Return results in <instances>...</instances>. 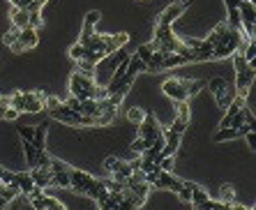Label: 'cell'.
I'll return each instance as SVG.
<instances>
[{
  "mask_svg": "<svg viewBox=\"0 0 256 210\" xmlns=\"http://www.w3.org/2000/svg\"><path fill=\"white\" fill-rule=\"evenodd\" d=\"M9 21H12V28L23 30V28H28V12L26 9H16V7H12V9H9Z\"/></svg>",
  "mask_w": 256,
  "mask_h": 210,
  "instance_id": "obj_17",
  "label": "cell"
},
{
  "mask_svg": "<svg viewBox=\"0 0 256 210\" xmlns=\"http://www.w3.org/2000/svg\"><path fill=\"white\" fill-rule=\"evenodd\" d=\"M236 97H238V93H236V86H233V83H229V81L224 83V88L219 90V93H215L217 106H219V108H224V111L229 108V104L233 102Z\"/></svg>",
  "mask_w": 256,
  "mask_h": 210,
  "instance_id": "obj_10",
  "label": "cell"
},
{
  "mask_svg": "<svg viewBox=\"0 0 256 210\" xmlns=\"http://www.w3.org/2000/svg\"><path fill=\"white\" fill-rule=\"evenodd\" d=\"M44 210H67V208H65V204H60L58 199L47 197V206H44Z\"/></svg>",
  "mask_w": 256,
  "mask_h": 210,
  "instance_id": "obj_35",
  "label": "cell"
},
{
  "mask_svg": "<svg viewBox=\"0 0 256 210\" xmlns=\"http://www.w3.org/2000/svg\"><path fill=\"white\" fill-rule=\"evenodd\" d=\"M93 35H95V26H93V23H86V21H83V30H81V37H79V44H86V42L90 40Z\"/></svg>",
  "mask_w": 256,
  "mask_h": 210,
  "instance_id": "obj_31",
  "label": "cell"
},
{
  "mask_svg": "<svg viewBox=\"0 0 256 210\" xmlns=\"http://www.w3.org/2000/svg\"><path fill=\"white\" fill-rule=\"evenodd\" d=\"M60 100H58V97H47V100H44V108H47V111H53L55 106H60Z\"/></svg>",
  "mask_w": 256,
  "mask_h": 210,
  "instance_id": "obj_41",
  "label": "cell"
},
{
  "mask_svg": "<svg viewBox=\"0 0 256 210\" xmlns=\"http://www.w3.org/2000/svg\"><path fill=\"white\" fill-rule=\"evenodd\" d=\"M238 2H254V0H238Z\"/></svg>",
  "mask_w": 256,
  "mask_h": 210,
  "instance_id": "obj_52",
  "label": "cell"
},
{
  "mask_svg": "<svg viewBox=\"0 0 256 210\" xmlns=\"http://www.w3.org/2000/svg\"><path fill=\"white\" fill-rule=\"evenodd\" d=\"M69 169H60V171H51V187H60V190H69Z\"/></svg>",
  "mask_w": 256,
  "mask_h": 210,
  "instance_id": "obj_16",
  "label": "cell"
},
{
  "mask_svg": "<svg viewBox=\"0 0 256 210\" xmlns=\"http://www.w3.org/2000/svg\"><path fill=\"white\" fill-rule=\"evenodd\" d=\"M7 108H9V106H0V120H5V111H7Z\"/></svg>",
  "mask_w": 256,
  "mask_h": 210,
  "instance_id": "obj_50",
  "label": "cell"
},
{
  "mask_svg": "<svg viewBox=\"0 0 256 210\" xmlns=\"http://www.w3.org/2000/svg\"><path fill=\"white\" fill-rule=\"evenodd\" d=\"M12 51H14V53H23V47H21L19 42H14V44H12Z\"/></svg>",
  "mask_w": 256,
  "mask_h": 210,
  "instance_id": "obj_48",
  "label": "cell"
},
{
  "mask_svg": "<svg viewBox=\"0 0 256 210\" xmlns=\"http://www.w3.org/2000/svg\"><path fill=\"white\" fill-rule=\"evenodd\" d=\"M95 183H97V178H93L86 171L69 169V190H74L76 194H88V192L93 190Z\"/></svg>",
  "mask_w": 256,
  "mask_h": 210,
  "instance_id": "obj_4",
  "label": "cell"
},
{
  "mask_svg": "<svg viewBox=\"0 0 256 210\" xmlns=\"http://www.w3.org/2000/svg\"><path fill=\"white\" fill-rule=\"evenodd\" d=\"M224 83H226V79H222V76H217V79L208 81V88L212 90V93H219V90L224 88Z\"/></svg>",
  "mask_w": 256,
  "mask_h": 210,
  "instance_id": "obj_38",
  "label": "cell"
},
{
  "mask_svg": "<svg viewBox=\"0 0 256 210\" xmlns=\"http://www.w3.org/2000/svg\"><path fill=\"white\" fill-rule=\"evenodd\" d=\"M47 134H49V122L44 120L42 125L35 127V134H33V139H30L35 150H47Z\"/></svg>",
  "mask_w": 256,
  "mask_h": 210,
  "instance_id": "obj_13",
  "label": "cell"
},
{
  "mask_svg": "<svg viewBox=\"0 0 256 210\" xmlns=\"http://www.w3.org/2000/svg\"><path fill=\"white\" fill-rule=\"evenodd\" d=\"M245 139H247V146H250V150H256V134H254V132L245 134Z\"/></svg>",
  "mask_w": 256,
  "mask_h": 210,
  "instance_id": "obj_46",
  "label": "cell"
},
{
  "mask_svg": "<svg viewBox=\"0 0 256 210\" xmlns=\"http://www.w3.org/2000/svg\"><path fill=\"white\" fill-rule=\"evenodd\" d=\"M178 65H187V60H185L180 53H164V58L159 60V65L155 67L153 74H157V72H166V69H173V67H178Z\"/></svg>",
  "mask_w": 256,
  "mask_h": 210,
  "instance_id": "obj_11",
  "label": "cell"
},
{
  "mask_svg": "<svg viewBox=\"0 0 256 210\" xmlns=\"http://www.w3.org/2000/svg\"><path fill=\"white\" fill-rule=\"evenodd\" d=\"M100 19H102L100 9H90V12L86 14V23H93V26H95V23H97V21H100Z\"/></svg>",
  "mask_w": 256,
  "mask_h": 210,
  "instance_id": "obj_40",
  "label": "cell"
},
{
  "mask_svg": "<svg viewBox=\"0 0 256 210\" xmlns=\"http://www.w3.org/2000/svg\"><path fill=\"white\" fill-rule=\"evenodd\" d=\"M194 210H231L229 204H222V201H217V199H205L201 204H192Z\"/></svg>",
  "mask_w": 256,
  "mask_h": 210,
  "instance_id": "obj_18",
  "label": "cell"
},
{
  "mask_svg": "<svg viewBox=\"0 0 256 210\" xmlns=\"http://www.w3.org/2000/svg\"><path fill=\"white\" fill-rule=\"evenodd\" d=\"M224 5H226V12H236L240 2L238 0H224Z\"/></svg>",
  "mask_w": 256,
  "mask_h": 210,
  "instance_id": "obj_47",
  "label": "cell"
},
{
  "mask_svg": "<svg viewBox=\"0 0 256 210\" xmlns=\"http://www.w3.org/2000/svg\"><path fill=\"white\" fill-rule=\"evenodd\" d=\"M175 120L189 125V102H178L175 104Z\"/></svg>",
  "mask_w": 256,
  "mask_h": 210,
  "instance_id": "obj_24",
  "label": "cell"
},
{
  "mask_svg": "<svg viewBox=\"0 0 256 210\" xmlns=\"http://www.w3.org/2000/svg\"><path fill=\"white\" fill-rule=\"evenodd\" d=\"M100 210H111V208H100Z\"/></svg>",
  "mask_w": 256,
  "mask_h": 210,
  "instance_id": "obj_54",
  "label": "cell"
},
{
  "mask_svg": "<svg viewBox=\"0 0 256 210\" xmlns=\"http://www.w3.org/2000/svg\"><path fill=\"white\" fill-rule=\"evenodd\" d=\"M157 166H159V171H164V173H173V157H162L159 155Z\"/></svg>",
  "mask_w": 256,
  "mask_h": 210,
  "instance_id": "obj_30",
  "label": "cell"
},
{
  "mask_svg": "<svg viewBox=\"0 0 256 210\" xmlns=\"http://www.w3.org/2000/svg\"><path fill=\"white\" fill-rule=\"evenodd\" d=\"M0 185H14V173L12 171H2V178H0Z\"/></svg>",
  "mask_w": 256,
  "mask_h": 210,
  "instance_id": "obj_44",
  "label": "cell"
},
{
  "mask_svg": "<svg viewBox=\"0 0 256 210\" xmlns=\"http://www.w3.org/2000/svg\"><path fill=\"white\" fill-rule=\"evenodd\" d=\"M132 150H134V153H139V155H141V153H146V150H148V143L143 141V139H139V136H136L134 141H132Z\"/></svg>",
  "mask_w": 256,
  "mask_h": 210,
  "instance_id": "obj_37",
  "label": "cell"
},
{
  "mask_svg": "<svg viewBox=\"0 0 256 210\" xmlns=\"http://www.w3.org/2000/svg\"><path fill=\"white\" fill-rule=\"evenodd\" d=\"M30 2H33V0H9V5L12 7H16V9H26V12H28V7H30Z\"/></svg>",
  "mask_w": 256,
  "mask_h": 210,
  "instance_id": "obj_43",
  "label": "cell"
},
{
  "mask_svg": "<svg viewBox=\"0 0 256 210\" xmlns=\"http://www.w3.org/2000/svg\"><path fill=\"white\" fill-rule=\"evenodd\" d=\"M187 185H189V192H192V204H201V201L210 199V197H208V192L203 190L201 185L192 183V180H187Z\"/></svg>",
  "mask_w": 256,
  "mask_h": 210,
  "instance_id": "obj_21",
  "label": "cell"
},
{
  "mask_svg": "<svg viewBox=\"0 0 256 210\" xmlns=\"http://www.w3.org/2000/svg\"><path fill=\"white\" fill-rule=\"evenodd\" d=\"M9 106L16 108L19 113H23V97H21V90H16V93L9 97Z\"/></svg>",
  "mask_w": 256,
  "mask_h": 210,
  "instance_id": "obj_33",
  "label": "cell"
},
{
  "mask_svg": "<svg viewBox=\"0 0 256 210\" xmlns=\"http://www.w3.org/2000/svg\"><path fill=\"white\" fill-rule=\"evenodd\" d=\"M2 171H5V169H2V166H0V178H2Z\"/></svg>",
  "mask_w": 256,
  "mask_h": 210,
  "instance_id": "obj_53",
  "label": "cell"
},
{
  "mask_svg": "<svg viewBox=\"0 0 256 210\" xmlns=\"http://www.w3.org/2000/svg\"><path fill=\"white\" fill-rule=\"evenodd\" d=\"M162 93L171 97L175 104L178 102H189L187 97V79H166L162 83Z\"/></svg>",
  "mask_w": 256,
  "mask_h": 210,
  "instance_id": "obj_3",
  "label": "cell"
},
{
  "mask_svg": "<svg viewBox=\"0 0 256 210\" xmlns=\"http://www.w3.org/2000/svg\"><path fill=\"white\" fill-rule=\"evenodd\" d=\"M16 40H19V30H16V28H9V30L5 33V37H2L5 47H12V44H14Z\"/></svg>",
  "mask_w": 256,
  "mask_h": 210,
  "instance_id": "obj_34",
  "label": "cell"
},
{
  "mask_svg": "<svg viewBox=\"0 0 256 210\" xmlns=\"http://www.w3.org/2000/svg\"><path fill=\"white\" fill-rule=\"evenodd\" d=\"M189 7V2H173V5H169L166 9H164L159 16H157V21H155V28L157 30H164V28H171V23H173L178 16H182V12Z\"/></svg>",
  "mask_w": 256,
  "mask_h": 210,
  "instance_id": "obj_5",
  "label": "cell"
},
{
  "mask_svg": "<svg viewBox=\"0 0 256 210\" xmlns=\"http://www.w3.org/2000/svg\"><path fill=\"white\" fill-rule=\"evenodd\" d=\"M243 125H252V127H254V113H252L247 106H243L233 118H231V127L233 129L243 127Z\"/></svg>",
  "mask_w": 256,
  "mask_h": 210,
  "instance_id": "obj_15",
  "label": "cell"
},
{
  "mask_svg": "<svg viewBox=\"0 0 256 210\" xmlns=\"http://www.w3.org/2000/svg\"><path fill=\"white\" fill-rule=\"evenodd\" d=\"M127 190L132 192L134 197H139V199H143V201H146V199H148V194H150V185L148 183H139V185H134V187H127Z\"/></svg>",
  "mask_w": 256,
  "mask_h": 210,
  "instance_id": "obj_27",
  "label": "cell"
},
{
  "mask_svg": "<svg viewBox=\"0 0 256 210\" xmlns=\"http://www.w3.org/2000/svg\"><path fill=\"white\" fill-rule=\"evenodd\" d=\"M44 26V19H42V12H28V28H42Z\"/></svg>",
  "mask_w": 256,
  "mask_h": 210,
  "instance_id": "obj_29",
  "label": "cell"
},
{
  "mask_svg": "<svg viewBox=\"0 0 256 210\" xmlns=\"http://www.w3.org/2000/svg\"><path fill=\"white\" fill-rule=\"evenodd\" d=\"M23 97V113H40L44 108V100L47 95L42 90H33V93H21Z\"/></svg>",
  "mask_w": 256,
  "mask_h": 210,
  "instance_id": "obj_7",
  "label": "cell"
},
{
  "mask_svg": "<svg viewBox=\"0 0 256 210\" xmlns=\"http://www.w3.org/2000/svg\"><path fill=\"white\" fill-rule=\"evenodd\" d=\"M231 210H254V208H245V206H238V204H233V206H231Z\"/></svg>",
  "mask_w": 256,
  "mask_h": 210,
  "instance_id": "obj_49",
  "label": "cell"
},
{
  "mask_svg": "<svg viewBox=\"0 0 256 210\" xmlns=\"http://www.w3.org/2000/svg\"><path fill=\"white\" fill-rule=\"evenodd\" d=\"M33 2H37V5H40V7H42V5H47L49 0H33Z\"/></svg>",
  "mask_w": 256,
  "mask_h": 210,
  "instance_id": "obj_51",
  "label": "cell"
},
{
  "mask_svg": "<svg viewBox=\"0 0 256 210\" xmlns=\"http://www.w3.org/2000/svg\"><path fill=\"white\" fill-rule=\"evenodd\" d=\"M146 115H148V113H146L143 108H139V106H132V108H129V111H127V120H129V122H134V125H141Z\"/></svg>",
  "mask_w": 256,
  "mask_h": 210,
  "instance_id": "obj_26",
  "label": "cell"
},
{
  "mask_svg": "<svg viewBox=\"0 0 256 210\" xmlns=\"http://www.w3.org/2000/svg\"><path fill=\"white\" fill-rule=\"evenodd\" d=\"M19 111H16V108H12V106H9V108H7V111H5V120H16V118H19Z\"/></svg>",
  "mask_w": 256,
  "mask_h": 210,
  "instance_id": "obj_45",
  "label": "cell"
},
{
  "mask_svg": "<svg viewBox=\"0 0 256 210\" xmlns=\"http://www.w3.org/2000/svg\"><path fill=\"white\" fill-rule=\"evenodd\" d=\"M238 129H233V127H226V129H219V132H215L212 134V141H217V143H222V141H229V139H238Z\"/></svg>",
  "mask_w": 256,
  "mask_h": 210,
  "instance_id": "obj_23",
  "label": "cell"
},
{
  "mask_svg": "<svg viewBox=\"0 0 256 210\" xmlns=\"http://www.w3.org/2000/svg\"><path fill=\"white\" fill-rule=\"evenodd\" d=\"M23 155H26L28 166L35 169V166H37V150L33 148V143H30V141H23Z\"/></svg>",
  "mask_w": 256,
  "mask_h": 210,
  "instance_id": "obj_22",
  "label": "cell"
},
{
  "mask_svg": "<svg viewBox=\"0 0 256 210\" xmlns=\"http://www.w3.org/2000/svg\"><path fill=\"white\" fill-rule=\"evenodd\" d=\"M136 58H139V60H141V62H148L150 60V55H153V49H150L148 47V44H143V47H139V49H136Z\"/></svg>",
  "mask_w": 256,
  "mask_h": 210,
  "instance_id": "obj_32",
  "label": "cell"
},
{
  "mask_svg": "<svg viewBox=\"0 0 256 210\" xmlns=\"http://www.w3.org/2000/svg\"><path fill=\"white\" fill-rule=\"evenodd\" d=\"M203 88H205V81H189V79H187V97H189V100L199 95Z\"/></svg>",
  "mask_w": 256,
  "mask_h": 210,
  "instance_id": "obj_28",
  "label": "cell"
},
{
  "mask_svg": "<svg viewBox=\"0 0 256 210\" xmlns=\"http://www.w3.org/2000/svg\"><path fill=\"white\" fill-rule=\"evenodd\" d=\"M159 136H162V127H159V122H157L153 115H146L143 122L139 125V139H143V141L148 143V150H150L153 141L159 139Z\"/></svg>",
  "mask_w": 256,
  "mask_h": 210,
  "instance_id": "obj_6",
  "label": "cell"
},
{
  "mask_svg": "<svg viewBox=\"0 0 256 210\" xmlns=\"http://www.w3.org/2000/svg\"><path fill=\"white\" fill-rule=\"evenodd\" d=\"M30 173V178H33V185L35 187H40V190H47V187H51V169L49 166H35V169L28 171Z\"/></svg>",
  "mask_w": 256,
  "mask_h": 210,
  "instance_id": "obj_9",
  "label": "cell"
},
{
  "mask_svg": "<svg viewBox=\"0 0 256 210\" xmlns=\"http://www.w3.org/2000/svg\"><path fill=\"white\" fill-rule=\"evenodd\" d=\"M233 62H236V93L240 97H247V93H250V88H252V83H254V67L252 65H247L245 62V58L243 55H238V53H233Z\"/></svg>",
  "mask_w": 256,
  "mask_h": 210,
  "instance_id": "obj_2",
  "label": "cell"
},
{
  "mask_svg": "<svg viewBox=\"0 0 256 210\" xmlns=\"http://www.w3.org/2000/svg\"><path fill=\"white\" fill-rule=\"evenodd\" d=\"M86 55H88V49L83 47V44H79V42H76L74 47H69V58H72V60H86Z\"/></svg>",
  "mask_w": 256,
  "mask_h": 210,
  "instance_id": "obj_25",
  "label": "cell"
},
{
  "mask_svg": "<svg viewBox=\"0 0 256 210\" xmlns=\"http://www.w3.org/2000/svg\"><path fill=\"white\" fill-rule=\"evenodd\" d=\"M16 42L23 47V51H28V49H35L40 44V35H37L35 28H23V30H19V40Z\"/></svg>",
  "mask_w": 256,
  "mask_h": 210,
  "instance_id": "obj_12",
  "label": "cell"
},
{
  "mask_svg": "<svg viewBox=\"0 0 256 210\" xmlns=\"http://www.w3.org/2000/svg\"><path fill=\"white\" fill-rule=\"evenodd\" d=\"M35 134V127H19V136L23 139V141H30Z\"/></svg>",
  "mask_w": 256,
  "mask_h": 210,
  "instance_id": "obj_42",
  "label": "cell"
},
{
  "mask_svg": "<svg viewBox=\"0 0 256 210\" xmlns=\"http://www.w3.org/2000/svg\"><path fill=\"white\" fill-rule=\"evenodd\" d=\"M14 185L19 187L21 194H30V192L35 190V185H33V178H30V173L28 171H21V173H14Z\"/></svg>",
  "mask_w": 256,
  "mask_h": 210,
  "instance_id": "obj_14",
  "label": "cell"
},
{
  "mask_svg": "<svg viewBox=\"0 0 256 210\" xmlns=\"http://www.w3.org/2000/svg\"><path fill=\"white\" fill-rule=\"evenodd\" d=\"M150 190H171L173 194H178V192L182 190V178H175L173 173L159 171V176H157L155 183L150 185Z\"/></svg>",
  "mask_w": 256,
  "mask_h": 210,
  "instance_id": "obj_8",
  "label": "cell"
},
{
  "mask_svg": "<svg viewBox=\"0 0 256 210\" xmlns=\"http://www.w3.org/2000/svg\"><path fill=\"white\" fill-rule=\"evenodd\" d=\"M178 197L185 201V204H192V192H189V185H187V180H182V190L178 192Z\"/></svg>",
  "mask_w": 256,
  "mask_h": 210,
  "instance_id": "obj_36",
  "label": "cell"
},
{
  "mask_svg": "<svg viewBox=\"0 0 256 210\" xmlns=\"http://www.w3.org/2000/svg\"><path fill=\"white\" fill-rule=\"evenodd\" d=\"M51 157L47 155V150H37V166H49Z\"/></svg>",
  "mask_w": 256,
  "mask_h": 210,
  "instance_id": "obj_39",
  "label": "cell"
},
{
  "mask_svg": "<svg viewBox=\"0 0 256 210\" xmlns=\"http://www.w3.org/2000/svg\"><path fill=\"white\" fill-rule=\"evenodd\" d=\"M217 201L229 204V206L236 204V190H233V185H222V187H219V197H217Z\"/></svg>",
  "mask_w": 256,
  "mask_h": 210,
  "instance_id": "obj_20",
  "label": "cell"
},
{
  "mask_svg": "<svg viewBox=\"0 0 256 210\" xmlns=\"http://www.w3.org/2000/svg\"><path fill=\"white\" fill-rule=\"evenodd\" d=\"M69 93H72L74 100H95V102H100V100H106L108 97L106 86L95 83L93 74H83V72H79V69L69 76Z\"/></svg>",
  "mask_w": 256,
  "mask_h": 210,
  "instance_id": "obj_1",
  "label": "cell"
},
{
  "mask_svg": "<svg viewBox=\"0 0 256 210\" xmlns=\"http://www.w3.org/2000/svg\"><path fill=\"white\" fill-rule=\"evenodd\" d=\"M86 197H90V199H95L97 204H102V201H104V199L108 197V190H106V187H104V183H102L100 178H97V183L93 185V190L88 192Z\"/></svg>",
  "mask_w": 256,
  "mask_h": 210,
  "instance_id": "obj_19",
  "label": "cell"
}]
</instances>
